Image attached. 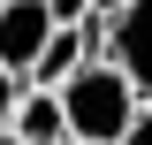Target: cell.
I'll list each match as a JSON object with an SVG mask.
<instances>
[{
  "label": "cell",
  "mask_w": 152,
  "mask_h": 145,
  "mask_svg": "<svg viewBox=\"0 0 152 145\" xmlns=\"http://www.w3.org/2000/svg\"><path fill=\"white\" fill-rule=\"evenodd\" d=\"M53 31H61V23H53V8H46V0H8V8H0V61L31 84L38 54L53 46Z\"/></svg>",
  "instance_id": "7a4b0ae2"
},
{
  "label": "cell",
  "mask_w": 152,
  "mask_h": 145,
  "mask_svg": "<svg viewBox=\"0 0 152 145\" xmlns=\"http://www.w3.org/2000/svg\"><path fill=\"white\" fill-rule=\"evenodd\" d=\"M122 145H152V99H145V115H137V130H129Z\"/></svg>",
  "instance_id": "52a82bcc"
},
{
  "label": "cell",
  "mask_w": 152,
  "mask_h": 145,
  "mask_svg": "<svg viewBox=\"0 0 152 145\" xmlns=\"http://www.w3.org/2000/svg\"><path fill=\"white\" fill-rule=\"evenodd\" d=\"M107 61H122V76L152 99V0H129L122 8V23L107 38Z\"/></svg>",
  "instance_id": "3957f363"
},
{
  "label": "cell",
  "mask_w": 152,
  "mask_h": 145,
  "mask_svg": "<svg viewBox=\"0 0 152 145\" xmlns=\"http://www.w3.org/2000/svg\"><path fill=\"white\" fill-rule=\"evenodd\" d=\"M69 145H84V138H69Z\"/></svg>",
  "instance_id": "9c48e42d"
},
{
  "label": "cell",
  "mask_w": 152,
  "mask_h": 145,
  "mask_svg": "<svg viewBox=\"0 0 152 145\" xmlns=\"http://www.w3.org/2000/svg\"><path fill=\"white\" fill-rule=\"evenodd\" d=\"M46 8H53L61 31H84V23H91V0H46Z\"/></svg>",
  "instance_id": "8992f818"
},
{
  "label": "cell",
  "mask_w": 152,
  "mask_h": 145,
  "mask_svg": "<svg viewBox=\"0 0 152 145\" xmlns=\"http://www.w3.org/2000/svg\"><path fill=\"white\" fill-rule=\"evenodd\" d=\"M0 145H23V138H15V130H0Z\"/></svg>",
  "instance_id": "ba28073f"
},
{
  "label": "cell",
  "mask_w": 152,
  "mask_h": 145,
  "mask_svg": "<svg viewBox=\"0 0 152 145\" xmlns=\"http://www.w3.org/2000/svg\"><path fill=\"white\" fill-rule=\"evenodd\" d=\"M61 107H69V130L84 145H122L137 130V115H145V92L122 76V61H84V69L61 84Z\"/></svg>",
  "instance_id": "6da1fadb"
},
{
  "label": "cell",
  "mask_w": 152,
  "mask_h": 145,
  "mask_svg": "<svg viewBox=\"0 0 152 145\" xmlns=\"http://www.w3.org/2000/svg\"><path fill=\"white\" fill-rule=\"evenodd\" d=\"M8 130H15L23 145H69V138H76V130H69V107H61V92H46V84L23 92V107H15V122H8Z\"/></svg>",
  "instance_id": "277c9868"
},
{
  "label": "cell",
  "mask_w": 152,
  "mask_h": 145,
  "mask_svg": "<svg viewBox=\"0 0 152 145\" xmlns=\"http://www.w3.org/2000/svg\"><path fill=\"white\" fill-rule=\"evenodd\" d=\"M23 92H31V84H23V76L8 69V61H0V130L15 122V107H23Z\"/></svg>",
  "instance_id": "5b68a950"
},
{
  "label": "cell",
  "mask_w": 152,
  "mask_h": 145,
  "mask_svg": "<svg viewBox=\"0 0 152 145\" xmlns=\"http://www.w3.org/2000/svg\"><path fill=\"white\" fill-rule=\"evenodd\" d=\"M0 8H8V0H0Z\"/></svg>",
  "instance_id": "30bf717a"
}]
</instances>
